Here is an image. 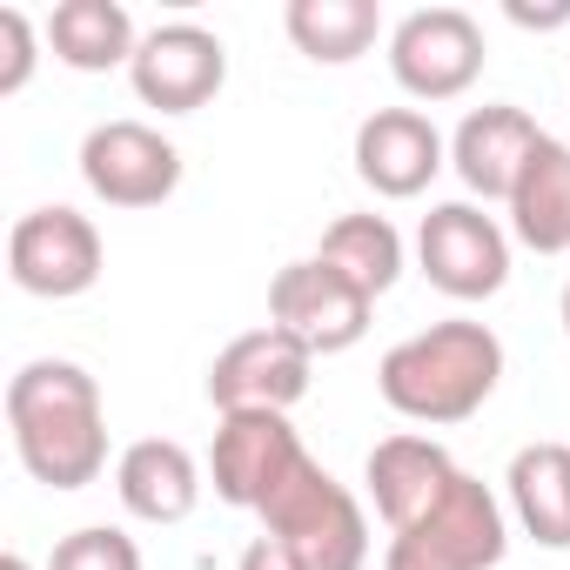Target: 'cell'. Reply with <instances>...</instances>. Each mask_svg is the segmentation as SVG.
I'll use <instances>...</instances> for the list:
<instances>
[{"mask_svg": "<svg viewBox=\"0 0 570 570\" xmlns=\"http://www.w3.org/2000/svg\"><path fill=\"white\" fill-rule=\"evenodd\" d=\"M390 75L410 101H456L483 75V28L463 8H416L390 28Z\"/></svg>", "mask_w": 570, "mask_h": 570, "instance_id": "cell-8", "label": "cell"}, {"mask_svg": "<svg viewBox=\"0 0 570 570\" xmlns=\"http://www.w3.org/2000/svg\"><path fill=\"white\" fill-rule=\"evenodd\" d=\"M128 81H135L141 108L195 115L228 88V48H222V35H208L195 21H168V28L141 35V48L128 61Z\"/></svg>", "mask_w": 570, "mask_h": 570, "instance_id": "cell-12", "label": "cell"}, {"mask_svg": "<svg viewBox=\"0 0 570 570\" xmlns=\"http://www.w3.org/2000/svg\"><path fill=\"white\" fill-rule=\"evenodd\" d=\"M48 35L21 14V8H0V95H21L35 81V61H41Z\"/></svg>", "mask_w": 570, "mask_h": 570, "instance_id": "cell-23", "label": "cell"}, {"mask_svg": "<svg viewBox=\"0 0 570 570\" xmlns=\"http://www.w3.org/2000/svg\"><path fill=\"white\" fill-rule=\"evenodd\" d=\"M101 228L81 215V208H28L14 228H8V275L14 289L41 296V303H75L101 282Z\"/></svg>", "mask_w": 570, "mask_h": 570, "instance_id": "cell-6", "label": "cell"}, {"mask_svg": "<svg viewBox=\"0 0 570 570\" xmlns=\"http://www.w3.org/2000/svg\"><path fill=\"white\" fill-rule=\"evenodd\" d=\"M81 181L108 208H161L181 188V148L148 121H101L81 141Z\"/></svg>", "mask_w": 570, "mask_h": 570, "instance_id": "cell-10", "label": "cell"}, {"mask_svg": "<svg viewBox=\"0 0 570 570\" xmlns=\"http://www.w3.org/2000/svg\"><path fill=\"white\" fill-rule=\"evenodd\" d=\"M0 570H35V563H28L21 550H8V557H0Z\"/></svg>", "mask_w": 570, "mask_h": 570, "instance_id": "cell-26", "label": "cell"}, {"mask_svg": "<svg viewBox=\"0 0 570 570\" xmlns=\"http://www.w3.org/2000/svg\"><path fill=\"white\" fill-rule=\"evenodd\" d=\"M383 557L416 563V570H497L510 557V510L483 476L463 470L423 523L390 537Z\"/></svg>", "mask_w": 570, "mask_h": 570, "instance_id": "cell-4", "label": "cell"}, {"mask_svg": "<svg viewBox=\"0 0 570 570\" xmlns=\"http://www.w3.org/2000/svg\"><path fill=\"white\" fill-rule=\"evenodd\" d=\"M510 235L537 255H570V141L543 135L510 188Z\"/></svg>", "mask_w": 570, "mask_h": 570, "instance_id": "cell-17", "label": "cell"}, {"mask_svg": "<svg viewBox=\"0 0 570 570\" xmlns=\"http://www.w3.org/2000/svg\"><path fill=\"white\" fill-rule=\"evenodd\" d=\"M510 21H517V28H563L570 8H517V0H510Z\"/></svg>", "mask_w": 570, "mask_h": 570, "instance_id": "cell-25", "label": "cell"}, {"mask_svg": "<svg viewBox=\"0 0 570 570\" xmlns=\"http://www.w3.org/2000/svg\"><path fill=\"white\" fill-rule=\"evenodd\" d=\"M510 517L530 543L570 550V443H523L510 456Z\"/></svg>", "mask_w": 570, "mask_h": 570, "instance_id": "cell-18", "label": "cell"}, {"mask_svg": "<svg viewBox=\"0 0 570 570\" xmlns=\"http://www.w3.org/2000/svg\"><path fill=\"white\" fill-rule=\"evenodd\" d=\"M336 275H350L356 289L376 303L396 289V275H403V235L390 215H336L323 228V248H316Z\"/></svg>", "mask_w": 570, "mask_h": 570, "instance_id": "cell-21", "label": "cell"}, {"mask_svg": "<svg viewBox=\"0 0 570 570\" xmlns=\"http://www.w3.org/2000/svg\"><path fill=\"white\" fill-rule=\"evenodd\" d=\"M456 476H463L456 456H450L436 436H423V430H396V436H383V443L370 450V463H363L370 503H376V517L390 523V537L410 530V523H423V517L443 503V490H450Z\"/></svg>", "mask_w": 570, "mask_h": 570, "instance_id": "cell-14", "label": "cell"}, {"mask_svg": "<svg viewBox=\"0 0 570 570\" xmlns=\"http://www.w3.org/2000/svg\"><path fill=\"white\" fill-rule=\"evenodd\" d=\"M537 141H543V128H537L523 108L490 101V108H470V115L456 121V135H450V168L463 175V188H470L476 202H510V188H517L523 161L537 155Z\"/></svg>", "mask_w": 570, "mask_h": 570, "instance_id": "cell-15", "label": "cell"}, {"mask_svg": "<svg viewBox=\"0 0 570 570\" xmlns=\"http://www.w3.org/2000/svg\"><path fill=\"white\" fill-rule=\"evenodd\" d=\"M48 570H141V543L115 523H81L55 543Z\"/></svg>", "mask_w": 570, "mask_h": 570, "instance_id": "cell-22", "label": "cell"}, {"mask_svg": "<svg viewBox=\"0 0 570 570\" xmlns=\"http://www.w3.org/2000/svg\"><path fill=\"white\" fill-rule=\"evenodd\" d=\"M416 268L450 303H490L510 282V228L476 202H436L416 228Z\"/></svg>", "mask_w": 570, "mask_h": 570, "instance_id": "cell-5", "label": "cell"}, {"mask_svg": "<svg viewBox=\"0 0 570 570\" xmlns=\"http://www.w3.org/2000/svg\"><path fill=\"white\" fill-rule=\"evenodd\" d=\"M557 309H563V336H570V282H563V303Z\"/></svg>", "mask_w": 570, "mask_h": 570, "instance_id": "cell-27", "label": "cell"}, {"mask_svg": "<svg viewBox=\"0 0 570 570\" xmlns=\"http://www.w3.org/2000/svg\"><path fill=\"white\" fill-rule=\"evenodd\" d=\"M383 570H416V563H396V557H383Z\"/></svg>", "mask_w": 570, "mask_h": 570, "instance_id": "cell-28", "label": "cell"}, {"mask_svg": "<svg viewBox=\"0 0 570 570\" xmlns=\"http://www.w3.org/2000/svg\"><path fill=\"white\" fill-rule=\"evenodd\" d=\"M8 430H14L21 470L35 483H48V490H88L108 470L101 383L68 356L21 363L8 376Z\"/></svg>", "mask_w": 570, "mask_h": 570, "instance_id": "cell-1", "label": "cell"}, {"mask_svg": "<svg viewBox=\"0 0 570 570\" xmlns=\"http://www.w3.org/2000/svg\"><path fill=\"white\" fill-rule=\"evenodd\" d=\"M303 436L282 410H235L215 423V443H208V483L228 510H262L268 490L303 463Z\"/></svg>", "mask_w": 570, "mask_h": 570, "instance_id": "cell-11", "label": "cell"}, {"mask_svg": "<svg viewBox=\"0 0 570 570\" xmlns=\"http://www.w3.org/2000/svg\"><path fill=\"white\" fill-rule=\"evenodd\" d=\"M235 570H309V563H303L289 543H282V537H268V530H262V537L242 550V563H235Z\"/></svg>", "mask_w": 570, "mask_h": 570, "instance_id": "cell-24", "label": "cell"}, {"mask_svg": "<svg viewBox=\"0 0 570 570\" xmlns=\"http://www.w3.org/2000/svg\"><path fill=\"white\" fill-rule=\"evenodd\" d=\"M370 316H376V303L356 289L350 275H336L323 255H303L289 268H275V282H268V323L289 330L316 356L356 350L370 336Z\"/></svg>", "mask_w": 570, "mask_h": 570, "instance_id": "cell-7", "label": "cell"}, {"mask_svg": "<svg viewBox=\"0 0 570 570\" xmlns=\"http://www.w3.org/2000/svg\"><path fill=\"white\" fill-rule=\"evenodd\" d=\"M309 376H316V350H303L289 330H242L215 363H208V403L215 416H235V410H282L289 416L303 396H309Z\"/></svg>", "mask_w": 570, "mask_h": 570, "instance_id": "cell-9", "label": "cell"}, {"mask_svg": "<svg viewBox=\"0 0 570 570\" xmlns=\"http://www.w3.org/2000/svg\"><path fill=\"white\" fill-rule=\"evenodd\" d=\"M268 537H282L309 570H363L370 563V517L350 483H336L316 456H303L255 510Z\"/></svg>", "mask_w": 570, "mask_h": 570, "instance_id": "cell-3", "label": "cell"}, {"mask_svg": "<svg viewBox=\"0 0 570 570\" xmlns=\"http://www.w3.org/2000/svg\"><path fill=\"white\" fill-rule=\"evenodd\" d=\"M282 28L316 68H350L383 41V8L376 0H289Z\"/></svg>", "mask_w": 570, "mask_h": 570, "instance_id": "cell-20", "label": "cell"}, {"mask_svg": "<svg viewBox=\"0 0 570 570\" xmlns=\"http://www.w3.org/2000/svg\"><path fill=\"white\" fill-rule=\"evenodd\" d=\"M503 383V343L490 323H470V316H450V323H430L416 336H403L383 363H376V390L383 403L403 416V423H423V430H450V423H470Z\"/></svg>", "mask_w": 570, "mask_h": 570, "instance_id": "cell-2", "label": "cell"}, {"mask_svg": "<svg viewBox=\"0 0 570 570\" xmlns=\"http://www.w3.org/2000/svg\"><path fill=\"white\" fill-rule=\"evenodd\" d=\"M115 497L141 523H181L202 503V463L175 436H141L115 456Z\"/></svg>", "mask_w": 570, "mask_h": 570, "instance_id": "cell-16", "label": "cell"}, {"mask_svg": "<svg viewBox=\"0 0 570 570\" xmlns=\"http://www.w3.org/2000/svg\"><path fill=\"white\" fill-rule=\"evenodd\" d=\"M443 161H450V141L423 108H376L356 128V175L383 202H416L443 175Z\"/></svg>", "mask_w": 570, "mask_h": 570, "instance_id": "cell-13", "label": "cell"}, {"mask_svg": "<svg viewBox=\"0 0 570 570\" xmlns=\"http://www.w3.org/2000/svg\"><path fill=\"white\" fill-rule=\"evenodd\" d=\"M48 55L75 75H108V68H128L141 35L128 21L121 0H61V8L48 14Z\"/></svg>", "mask_w": 570, "mask_h": 570, "instance_id": "cell-19", "label": "cell"}]
</instances>
